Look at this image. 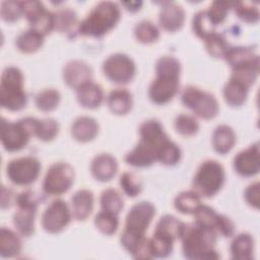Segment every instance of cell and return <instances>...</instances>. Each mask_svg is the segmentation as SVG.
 <instances>
[{
	"label": "cell",
	"instance_id": "obj_31",
	"mask_svg": "<svg viewBox=\"0 0 260 260\" xmlns=\"http://www.w3.org/2000/svg\"><path fill=\"white\" fill-rule=\"evenodd\" d=\"M200 205V197L195 191L182 192L175 199V207L182 213H194Z\"/></svg>",
	"mask_w": 260,
	"mask_h": 260
},
{
	"label": "cell",
	"instance_id": "obj_29",
	"mask_svg": "<svg viewBox=\"0 0 260 260\" xmlns=\"http://www.w3.org/2000/svg\"><path fill=\"white\" fill-rule=\"evenodd\" d=\"M185 224L186 223H184L177 217L170 214H166L158 220L155 228V232H159L164 235H167L176 241L177 239L181 238Z\"/></svg>",
	"mask_w": 260,
	"mask_h": 260
},
{
	"label": "cell",
	"instance_id": "obj_46",
	"mask_svg": "<svg viewBox=\"0 0 260 260\" xmlns=\"http://www.w3.org/2000/svg\"><path fill=\"white\" fill-rule=\"evenodd\" d=\"M0 14L3 20L13 22L17 20L22 13L21 2L18 1H4L1 4Z\"/></svg>",
	"mask_w": 260,
	"mask_h": 260
},
{
	"label": "cell",
	"instance_id": "obj_36",
	"mask_svg": "<svg viewBox=\"0 0 260 260\" xmlns=\"http://www.w3.org/2000/svg\"><path fill=\"white\" fill-rule=\"evenodd\" d=\"M205 47L208 53L214 58H224L228 50L230 49L229 44L222 35L213 32L205 40Z\"/></svg>",
	"mask_w": 260,
	"mask_h": 260
},
{
	"label": "cell",
	"instance_id": "obj_37",
	"mask_svg": "<svg viewBox=\"0 0 260 260\" xmlns=\"http://www.w3.org/2000/svg\"><path fill=\"white\" fill-rule=\"evenodd\" d=\"M117 215L118 214L102 210L96 214L94 218V224L103 234L109 236L113 235L117 231L119 225Z\"/></svg>",
	"mask_w": 260,
	"mask_h": 260
},
{
	"label": "cell",
	"instance_id": "obj_14",
	"mask_svg": "<svg viewBox=\"0 0 260 260\" xmlns=\"http://www.w3.org/2000/svg\"><path fill=\"white\" fill-rule=\"evenodd\" d=\"M71 219V213L66 202L62 199L54 200L42 215V225L44 230L51 234L63 231Z\"/></svg>",
	"mask_w": 260,
	"mask_h": 260
},
{
	"label": "cell",
	"instance_id": "obj_38",
	"mask_svg": "<svg viewBox=\"0 0 260 260\" xmlns=\"http://www.w3.org/2000/svg\"><path fill=\"white\" fill-rule=\"evenodd\" d=\"M136 39L143 44H150L155 42L159 37L157 27L148 20H142L138 22L134 28Z\"/></svg>",
	"mask_w": 260,
	"mask_h": 260
},
{
	"label": "cell",
	"instance_id": "obj_12",
	"mask_svg": "<svg viewBox=\"0 0 260 260\" xmlns=\"http://www.w3.org/2000/svg\"><path fill=\"white\" fill-rule=\"evenodd\" d=\"M103 70L105 75L113 82L127 83L135 75V64L127 55L114 54L105 60Z\"/></svg>",
	"mask_w": 260,
	"mask_h": 260
},
{
	"label": "cell",
	"instance_id": "obj_16",
	"mask_svg": "<svg viewBox=\"0 0 260 260\" xmlns=\"http://www.w3.org/2000/svg\"><path fill=\"white\" fill-rule=\"evenodd\" d=\"M63 77L70 87L77 89L84 83L91 81L92 70L83 61L72 60L64 66Z\"/></svg>",
	"mask_w": 260,
	"mask_h": 260
},
{
	"label": "cell",
	"instance_id": "obj_43",
	"mask_svg": "<svg viewBox=\"0 0 260 260\" xmlns=\"http://www.w3.org/2000/svg\"><path fill=\"white\" fill-rule=\"evenodd\" d=\"M233 3L231 2H224V1H214L209 9L206 11L210 21L213 23V25H217L221 23L228 14V11Z\"/></svg>",
	"mask_w": 260,
	"mask_h": 260
},
{
	"label": "cell",
	"instance_id": "obj_17",
	"mask_svg": "<svg viewBox=\"0 0 260 260\" xmlns=\"http://www.w3.org/2000/svg\"><path fill=\"white\" fill-rule=\"evenodd\" d=\"M159 24L167 31H176L183 26L185 13L183 8L175 2H164L159 11Z\"/></svg>",
	"mask_w": 260,
	"mask_h": 260
},
{
	"label": "cell",
	"instance_id": "obj_15",
	"mask_svg": "<svg viewBox=\"0 0 260 260\" xmlns=\"http://www.w3.org/2000/svg\"><path fill=\"white\" fill-rule=\"evenodd\" d=\"M234 167L238 174L251 177L258 174L260 170L259 143L256 142L247 149L239 152L234 159Z\"/></svg>",
	"mask_w": 260,
	"mask_h": 260
},
{
	"label": "cell",
	"instance_id": "obj_42",
	"mask_svg": "<svg viewBox=\"0 0 260 260\" xmlns=\"http://www.w3.org/2000/svg\"><path fill=\"white\" fill-rule=\"evenodd\" d=\"M120 186L130 197H135L141 192V181L134 173H123L120 177Z\"/></svg>",
	"mask_w": 260,
	"mask_h": 260
},
{
	"label": "cell",
	"instance_id": "obj_1",
	"mask_svg": "<svg viewBox=\"0 0 260 260\" xmlns=\"http://www.w3.org/2000/svg\"><path fill=\"white\" fill-rule=\"evenodd\" d=\"M180 62L175 57L164 56L157 60L156 76L148 89V95L154 104H167L177 94L180 86Z\"/></svg>",
	"mask_w": 260,
	"mask_h": 260
},
{
	"label": "cell",
	"instance_id": "obj_8",
	"mask_svg": "<svg viewBox=\"0 0 260 260\" xmlns=\"http://www.w3.org/2000/svg\"><path fill=\"white\" fill-rule=\"evenodd\" d=\"M16 204L18 208L13 215V223L22 236L29 237L35 230L38 199L32 191L27 190L17 195Z\"/></svg>",
	"mask_w": 260,
	"mask_h": 260
},
{
	"label": "cell",
	"instance_id": "obj_44",
	"mask_svg": "<svg viewBox=\"0 0 260 260\" xmlns=\"http://www.w3.org/2000/svg\"><path fill=\"white\" fill-rule=\"evenodd\" d=\"M180 158H181V149L176 143H174L171 140H169L165 144V146L162 147L158 155V160L168 166L176 165L177 162H179Z\"/></svg>",
	"mask_w": 260,
	"mask_h": 260
},
{
	"label": "cell",
	"instance_id": "obj_18",
	"mask_svg": "<svg viewBox=\"0 0 260 260\" xmlns=\"http://www.w3.org/2000/svg\"><path fill=\"white\" fill-rule=\"evenodd\" d=\"M127 164L134 167H148L157 160V149L143 140H139L138 144L126 154Z\"/></svg>",
	"mask_w": 260,
	"mask_h": 260
},
{
	"label": "cell",
	"instance_id": "obj_24",
	"mask_svg": "<svg viewBox=\"0 0 260 260\" xmlns=\"http://www.w3.org/2000/svg\"><path fill=\"white\" fill-rule=\"evenodd\" d=\"M108 106L112 113L125 115L132 108V95L125 88H116L108 96Z\"/></svg>",
	"mask_w": 260,
	"mask_h": 260
},
{
	"label": "cell",
	"instance_id": "obj_19",
	"mask_svg": "<svg viewBox=\"0 0 260 260\" xmlns=\"http://www.w3.org/2000/svg\"><path fill=\"white\" fill-rule=\"evenodd\" d=\"M90 170L92 176L96 180L102 182L109 181L115 176L118 170L117 160L111 154L102 153L93 158Z\"/></svg>",
	"mask_w": 260,
	"mask_h": 260
},
{
	"label": "cell",
	"instance_id": "obj_20",
	"mask_svg": "<svg viewBox=\"0 0 260 260\" xmlns=\"http://www.w3.org/2000/svg\"><path fill=\"white\" fill-rule=\"evenodd\" d=\"M77 100L79 104L88 109H94L99 107L104 100V92L102 87L92 82H86L77 89Z\"/></svg>",
	"mask_w": 260,
	"mask_h": 260
},
{
	"label": "cell",
	"instance_id": "obj_26",
	"mask_svg": "<svg viewBox=\"0 0 260 260\" xmlns=\"http://www.w3.org/2000/svg\"><path fill=\"white\" fill-rule=\"evenodd\" d=\"M21 251L20 238L13 231L2 228L0 232V254L2 257L11 258Z\"/></svg>",
	"mask_w": 260,
	"mask_h": 260
},
{
	"label": "cell",
	"instance_id": "obj_41",
	"mask_svg": "<svg viewBox=\"0 0 260 260\" xmlns=\"http://www.w3.org/2000/svg\"><path fill=\"white\" fill-rule=\"evenodd\" d=\"M175 128L180 134L184 136H191L198 131L199 125L197 120L193 116L182 114L176 118Z\"/></svg>",
	"mask_w": 260,
	"mask_h": 260
},
{
	"label": "cell",
	"instance_id": "obj_5",
	"mask_svg": "<svg viewBox=\"0 0 260 260\" xmlns=\"http://www.w3.org/2000/svg\"><path fill=\"white\" fill-rule=\"evenodd\" d=\"M0 104L9 111H19L26 105L22 72L13 66L6 67L0 84Z\"/></svg>",
	"mask_w": 260,
	"mask_h": 260
},
{
	"label": "cell",
	"instance_id": "obj_2",
	"mask_svg": "<svg viewBox=\"0 0 260 260\" xmlns=\"http://www.w3.org/2000/svg\"><path fill=\"white\" fill-rule=\"evenodd\" d=\"M154 214V206L147 201L136 203L129 210L126 216L125 229L121 236V244L130 254H133L146 239L144 235Z\"/></svg>",
	"mask_w": 260,
	"mask_h": 260
},
{
	"label": "cell",
	"instance_id": "obj_30",
	"mask_svg": "<svg viewBox=\"0 0 260 260\" xmlns=\"http://www.w3.org/2000/svg\"><path fill=\"white\" fill-rule=\"evenodd\" d=\"M149 241L153 257L165 258L169 256L173 251L175 240L167 235L154 231L153 236Z\"/></svg>",
	"mask_w": 260,
	"mask_h": 260
},
{
	"label": "cell",
	"instance_id": "obj_47",
	"mask_svg": "<svg viewBox=\"0 0 260 260\" xmlns=\"http://www.w3.org/2000/svg\"><path fill=\"white\" fill-rule=\"evenodd\" d=\"M260 185L258 182H255L251 185L248 186V188L245 191V198L247 202L255 207L259 208V203H260Z\"/></svg>",
	"mask_w": 260,
	"mask_h": 260
},
{
	"label": "cell",
	"instance_id": "obj_6",
	"mask_svg": "<svg viewBox=\"0 0 260 260\" xmlns=\"http://www.w3.org/2000/svg\"><path fill=\"white\" fill-rule=\"evenodd\" d=\"M36 118L26 117L17 122H1V142L7 151H17L23 148L30 136H35Z\"/></svg>",
	"mask_w": 260,
	"mask_h": 260
},
{
	"label": "cell",
	"instance_id": "obj_27",
	"mask_svg": "<svg viewBox=\"0 0 260 260\" xmlns=\"http://www.w3.org/2000/svg\"><path fill=\"white\" fill-rule=\"evenodd\" d=\"M254 241L249 234L238 235L231 245V253L233 259L250 260L253 257Z\"/></svg>",
	"mask_w": 260,
	"mask_h": 260
},
{
	"label": "cell",
	"instance_id": "obj_40",
	"mask_svg": "<svg viewBox=\"0 0 260 260\" xmlns=\"http://www.w3.org/2000/svg\"><path fill=\"white\" fill-rule=\"evenodd\" d=\"M54 28L61 32H68L76 24V14L71 9H62L54 14Z\"/></svg>",
	"mask_w": 260,
	"mask_h": 260
},
{
	"label": "cell",
	"instance_id": "obj_25",
	"mask_svg": "<svg viewBox=\"0 0 260 260\" xmlns=\"http://www.w3.org/2000/svg\"><path fill=\"white\" fill-rule=\"evenodd\" d=\"M249 86L243 82L232 78L226 82L223 87V96L225 102L233 107H239L243 105L247 99Z\"/></svg>",
	"mask_w": 260,
	"mask_h": 260
},
{
	"label": "cell",
	"instance_id": "obj_35",
	"mask_svg": "<svg viewBox=\"0 0 260 260\" xmlns=\"http://www.w3.org/2000/svg\"><path fill=\"white\" fill-rule=\"evenodd\" d=\"M59 131L58 123L51 118L36 120L35 136L44 141H50L56 137Z\"/></svg>",
	"mask_w": 260,
	"mask_h": 260
},
{
	"label": "cell",
	"instance_id": "obj_28",
	"mask_svg": "<svg viewBox=\"0 0 260 260\" xmlns=\"http://www.w3.org/2000/svg\"><path fill=\"white\" fill-rule=\"evenodd\" d=\"M44 37L45 36L39 31L30 28L20 34L17 37L15 44L19 51L23 53H34L42 47L44 43Z\"/></svg>",
	"mask_w": 260,
	"mask_h": 260
},
{
	"label": "cell",
	"instance_id": "obj_32",
	"mask_svg": "<svg viewBox=\"0 0 260 260\" xmlns=\"http://www.w3.org/2000/svg\"><path fill=\"white\" fill-rule=\"evenodd\" d=\"M100 202L102 210L112 212L115 214H118L124 206L121 194L117 190L111 188L103 191L100 198Z\"/></svg>",
	"mask_w": 260,
	"mask_h": 260
},
{
	"label": "cell",
	"instance_id": "obj_48",
	"mask_svg": "<svg viewBox=\"0 0 260 260\" xmlns=\"http://www.w3.org/2000/svg\"><path fill=\"white\" fill-rule=\"evenodd\" d=\"M122 4L126 7V9H128L130 11H137L140 9L142 2L141 1H130V2H123Z\"/></svg>",
	"mask_w": 260,
	"mask_h": 260
},
{
	"label": "cell",
	"instance_id": "obj_10",
	"mask_svg": "<svg viewBox=\"0 0 260 260\" xmlns=\"http://www.w3.org/2000/svg\"><path fill=\"white\" fill-rule=\"evenodd\" d=\"M74 181V170L67 162L52 165L43 182V189L49 195H61L68 191Z\"/></svg>",
	"mask_w": 260,
	"mask_h": 260
},
{
	"label": "cell",
	"instance_id": "obj_23",
	"mask_svg": "<svg viewBox=\"0 0 260 260\" xmlns=\"http://www.w3.org/2000/svg\"><path fill=\"white\" fill-rule=\"evenodd\" d=\"M236 142V134L228 125L217 126L212 134V145L215 151L220 154L229 152Z\"/></svg>",
	"mask_w": 260,
	"mask_h": 260
},
{
	"label": "cell",
	"instance_id": "obj_39",
	"mask_svg": "<svg viewBox=\"0 0 260 260\" xmlns=\"http://www.w3.org/2000/svg\"><path fill=\"white\" fill-rule=\"evenodd\" d=\"M192 26L194 34L203 40L215 32L214 25L210 21L206 11H199L194 15Z\"/></svg>",
	"mask_w": 260,
	"mask_h": 260
},
{
	"label": "cell",
	"instance_id": "obj_22",
	"mask_svg": "<svg viewBox=\"0 0 260 260\" xmlns=\"http://www.w3.org/2000/svg\"><path fill=\"white\" fill-rule=\"evenodd\" d=\"M99 132V125L96 121L90 117L77 118L71 127V133L73 137L81 142H87L92 140Z\"/></svg>",
	"mask_w": 260,
	"mask_h": 260
},
{
	"label": "cell",
	"instance_id": "obj_21",
	"mask_svg": "<svg viewBox=\"0 0 260 260\" xmlns=\"http://www.w3.org/2000/svg\"><path fill=\"white\" fill-rule=\"evenodd\" d=\"M72 213L78 220H84L92 211L93 194L89 190H79L71 198Z\"/></svg>",
	"mask_w": 260,
	"mask_h": 260
},
{
	"label": "cell",
	"instance_id": "obj_9",
	"mask_svg": "<svg viewBox=\"0 0 260 260\" xmlns=\"http://www.w3.org/2000/svg\"><path fill=\"white\" fill-rule=\"evenodd\" d=\"M182 102L197 116L206 120L214 118L219 111L216 99L211 93L195 86H188L184 89Z\"/></svg>",
	"mask_w": 260,
	"mask_h": 260
},
{
	"label": "cell",
	"instance_id": "obj_7",
	"mask_svg": "<svg viewBox=\"0 0 260 260\" xmlns=\"http://www.w3.org/2000/svg\"><path fill=\"white\" fill-rule=\"evenodd\" d=\"M224 183V170L216 160H205L198 169L194 180L193 188L198 195L211 197L215 195Z\"/></svg>",
	"mask_w": 260,
	"mask_h": 260
},
{
	"label": "cell",
	"instance_id": "obj_11",
	"mask_svg": "<svg viewBox=\"0 0 260 260\" xmlns=\"http://www.w3.org/2000/svg\"><path fill=\"white\" fill-rule=\"evenodd\" d=\"M40 170L41 164L38 158L24 156L10 160L6 167V175L13 184L27 186L38 179Z\"/></svg>",
	"mask_w": 260,
	"mask_h": 260
},
{
	"label": "cell",
	"instance_id": "obj_4",
	"mask_svg": "<svg viewBox=\"0 0 260 260\" xmlns=\"http://www.w3.org/2000/svg\"><path fill=\"white\" fill-rule=\"evenodd\" d=\"M120 19V9L110 1L100 2L79 23L78 32L84 37L101 38L110 31Z\"/></svg>",
	"mask_w": 260,
	"mask_h": 260
},
{
	"label": "cell",
	"instance_id": "obj_45",
	"mask_svg": "<svg viewBox=\"0 0 260 260\" xmlns=\"http://www.w3.org/2000/svg\"><path fill=\"white\" fill-rule=\"evenodd\" d=\"M237 15L244 21L254 23L259 19L258 8L251 2H237L235 4Z\"/></svg>",
	"mask_w": 260,
	"mask_h": 260
},
{
	"label": "cell",
	"instance_id": "obj_33",
	"mask_svg": "<svg viewBox=\"0 0 260 260\" xmlns=\"http://www.w3.org/2000/svg\"><path fill=\"white\" fill-rule=\"evenodd\" d=\"M194 215H195V223L196 224H198L200 226L212 229L216 232L218 221L220 218V214L216 213L212 208L201 204L197 208V210L194 212Z\"/></svg>",
	"mask_w": 260,
	"mask_h": 260
},
{
	"label": "cell",
	"instance_id": "obj_3",
	"mask_svg": "<svg viewBox=\"0 0 260 260\" xmlns=\"http://www.w3.org/2000/svg\"><path fill=\"white\" fill-rule=\"evenodd\" d=\"M217 233L209 228L198 224H185L181 240L183 253L188 259H217L219 255L214 250Z\"/></svg>",
	"mask_w": 260,
	"mask_h": 260
},
{
	"label": "cell",
	"instance_id": "obj_13",
	"mask_svg": "<svg viewBox=\"0 0 260 260\" xmlns=\"http://www.w3.org/2000/svg\"><path fill=\"white\" fill-rule=\"evenodd\" d=\"M22 13L28 20L32 29L46 36L54 29V14L48 11L39 1L21 2Z\"/></svg>",
	"mask_w": 260,
	"mask_h": 260
},
{
	"label": "cell",
	"instance_id": "obj_34",
	"mask_svg": "<svg viewBox=\"0 0 260 260\" xmlns=\"http://www.w3.org/2000/svg\"><path fill=\"white\" fill-rule=\"evenodd\" d=\"M60 102V93L54 88H47L40 91L36 96V105L43 112H50L57 108Z\"/></svg>",
	"mask_w": 260,
	"mask_h": 260
}]
</instances>
